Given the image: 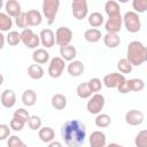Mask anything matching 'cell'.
Masks as SVG:
<instances>
[{
    "label": "cell",
    "instance_id": "cell-40",
    "mask_svg": "<svg viewBox=\"0 0 147 147\" xmlns=\"http://www.w3.org/2000/svg\"><path fill=\"white\" fill-rule=\"evenodd\" d=\"M15 23H16V25H17L18 28H21V29H23V30L28 29L29 23H28V18H26V13H23V11H22V13L15 18Z\"/></svg>",
    "mask_w": 147,
    "mask_h": 147
},
{
    "label": "cell",
    "instance_id": "cell-23",
    "mask_svg": "<svg viewBox=\"0 0 147 147\" xmlns=\"http://www.w3.org/2000/svg\"><path fill=\"white\" fill-rule=\"evenodd\" d=\"M51 103H52V107L56 110H62L65 108L67 106V98L63 95V94H60V93H56L52 96V100H51Z\"/></svg>",
    "mask_w": 147,
    "mask_h": 147
},
{
    "label": "cell",
    "instance_id": "cell-12",
    "mask_svg": "<svg viewBox=\"0 0 147 147\" xmlns=\"http://www.w3.org/2000/svg\"><path fill=\"white\" fill-rule=\"evenodd\" d=\"M144 118H145L144 114L138 109H131L125 114V122L132 126L140 125L144 122Z\"/></svg>",
    "mask_w": 147,
    "mask_h": 147
},
{
    "label": "cell",
    "instance_id": "cell-41",
    "mask_svg": "<svg viewBox=\"0 0 147 147\" xmlns=\"http://www.w3.org/2000/svg\"><path fill=\"white\" fill-rule=\"evenodd\" d=\"M24 122L23 121H21V119H18V118H15V117H13V119L10 121V123H9V126H10V129L11 130H14V131H21L22 129H23V126H24Z\"/></svg>",
    "mask_w": 147,
    "mask_h": 147
},
{
    "label": "cell",
    "instance_id": "cell-3",
    "mask_svg": "<svg viewBox=\"0 0 147 147\" xmlns=\"http://www.w3.org/2000/svg\"><path fill=\"white\" fill-rule=\"evenodd\" d=\"M60 7V1L59 0H44L42 2V13L46 17L47 24L51 25L54 23L57 10Z\"/></svg>",
    "mask_w": 147,
    "mask_h": 147
},
{
    "label": "cell",
    "instance_id": "cell-39",
    "mask_svg": "<svg viewBox=\"0 0 147 147\" xmlns=\"http://www.w3.org/2000/svg\"><path fill=\"white\" fill-rule=\"evenodd\" d=\"M88 86H90V90L92 91V93H98V92H100L101 91V88H102V83H101V80L99 79V78H91L88 82Z\"/></svg>",
    "mask_w": 147,
    "mask_h": 147
},
{
    "label": "cell",
    "instance_id": "cell-25",
    "mask_svg": "<svg viewBox=\"0 0 147 147\" xmlns=\"http://www.w3.org/2000/svg\"><path fill=\"white\" fill-rule=\"evenodd\" d=\"M103 42L109 48H116L121 44V38L117 33H106L103 36Z\"/></svg>",
    "mask_w": 147,
    "mask_h": 147
},
{
    "label": "cell",
    "instance_id": "cell-36",
    "mask_svg": "<svg viewBox=\"0 0 147 147\" xmlns=\"http://www.w3.org/2000/svg\"><path fill=\"white\" fill-rule=\"evenodd\" d=\"M28 125L29 127L32 130V131H37V130H40L41 129V118L37 115H32L28 122Z\"/></svg>",
    "mask_w": 147,
    "mask_h": 147
},
{
    "label": "cell",
    "instance_id": "cell-35",
    "mask_svg": "<svg viewBox=\"0 0 147 147\" xmlns=\"http://www.w3.org/2000/svg\"><path fill=\"white\" fill-rule=\"evenodd\" d=\"M22 41L21 38V33H18L17 31H9L8 36H7V42L10 46H16Z\"/></svg>",
    "mask_w": 147,
    "mask_h": 147
},
{
    "label": "cell",
    "instance_id": "cell-32",
    "mask_svg": "<svg viewBox=\"0 0 147 147\" xmlns=\"http://www.w3.org/2000/svg\"><path fill=\"white\" fill-rule=\"evenodd\" d=\"M110 123H111V118L107 114H99L95 118V125L98 127H101V129L108 127L110 125Z\"/></svg>",
    "mask_w": 147,
    "mask_h": 147
},
{
    "label": "cell",
    "instance_id": "cell-46",
    "mask_svg": "<svg viewBox=\"0 0 147 147\" xmlns=\"http://www.w3.org/2000/svg\"><path fill=\"white\" fill-rule=\"evenodd\" d=\"M0 40H1L0 48H2V47H3V44H5V36H3V34H0Z\"/></svg>",
    "mask_w": 147,
    "mask_h": 147
},
{
    "label": "cell",
    "instance_id": "cell-31",
    "mask_svg": "<svg viewBox=\"0 0 147 147\" xmlns=\"http://www.w3.org/2000/svg\"><path fill=\"white\" fill-rule=\"evenodd\" d=\"M11 26H13V21L10 16L5 13H0V30L2 32L9 31Z\"/></svg>",
    "mask_w": 147,
    "mask_h": 147
},
{
    "label": "cell",
    "instance_id": "cell-28",
    "mask_svg": "<svg viewBox=\"0 0 147 147\" xmlns=\"http://www.w3.org/2000/svg\"><path fill=\"white\" fill-rule=\"evenodd\" d=\"M22 102L28 106L31 107L37 102V94L33 90H25L22 94Z\"/></svg>",
    "mask_w": 147,
    "mask_h": 147
},
{
    "label": "cell",
    "instance_id": "cell-29",
    "mask_svg": "<svg viewBox=\"0 0 147 147\" xmlns=\"http://www.w3.org/2000/svg\"><path fill=\"white\" fill-rule=\"evenodd\" d=\"M105 22V18H103V15L98 13V11H94L92 14H90L88 16V24L92 26V28H99Z\"/></svg>",
    "mask_w": 147,
    "mask_h": 147
},
{
    "label": "cell",
    "instance_id": "cell-26",
    "mask_svg": "<svg viewBox=\"0 0 147 147\" xmlns=\"http://www.w3.org/2000/svg\"><path fill=\"white\" fill-rule=\"evenodd\" d=\"M101 37H102L101 31L98 30V29H94V28L88 29V30H86V31L84 32V38H85V40L88 41V42H92V44L98 42V41L101 39Z\"/></svg>",
    "mask_w": 147,
    "mask_h": 147
},
{
    "label": "cell",
    "instance_id": "cell-33",
    "mask_svg": "<svg viewBox=\"0 0 147 147\" xmlns=\"http://www.w3.org/2000/svg\"><path fill=\"white\" fill-rule=\"evenodd\" d=\"M132 64L130 63V61L127 59H121L117 62V69L119 70L121 74L125 75V74H130L132 71Z\"/></svg>",
    "mask_w": 147,
    "mask_h": 147
},
{
    "label": "cell",
    "instance_id": "cell-20",
    "mask_svg": "<svg viewBox=\"0 0 147 147\" xmlns=\"http://www.w3.org/2000/svg\"><path fill=\"white\" fill-rule=\"evenodd\" d=\"M60 55L64 61H72L76 55H77V51L75 48V46L72 45H67V46H62L60 47Z\"/></svg>",
    "mask_w": 147,
    "mask_h": 147
},
{
    "label": "cell",
    "instance_id": "cell-5",
    "mask_svg": "<svg viewBox=\"0 0 147 147\" xmlns=\"http://www.w3.org/2000/svg\"><path fill=\"white\" fill-rule=\"evenodd\" d=\"M145 87V83L142 79L139 78H132V79H125L124 83H122L118 86V92L122 94L129 93V92H140Z\"/></svg>",
    "mask_w": 147,
    "mask_h": 147
},
{
    "label": "cell",
    "instance_id": "cell-11",
    "mask_svg": "<svg viewBox=\"0 0 147 147\" xmlns=\"http://www.w3.org/2000/svg\"><path fill=\"white\" fill-rule=\"evenodd\" d=\"M71 9H72V15L77 20L85 18L88 13L87 2L85 0H74L71 2Z\"/></svg>",
    "mask_w": 147,
    "mask_h": 147
},
{
    "label": "cell",
    "instance_id": "cell-47",
    "mask_svg": "<svg viewBox=\"0 0 147 147\" xmlns=\"http://www.w3.org/2000/svg\"><path fill=\"white\" fill-rule=\"evenodd\" d=\"M21 147H28V146H26V145H25V144H23V145H22V146H21Z\"/></svg>",
    "mask_w": 147,
    "mask_h": 147
},
{
    "label": "cell",
    "instance_id": "cell-44",
    "mask_svg": "<svg viewBox=\"0 0 147 147\" xmlns=\"http://www.w3.org/2000/svg\"><path fill=\"white\" fill-rule=\"evenodd\" d=\"M47 147H63V146H62V144L60 141H52V142L48 144Z\"/></svg>",
    "mask_w": 147,
    "mask_h": 147
},
{
    "label": "cell",
    "instance_id": "cell-14",
    "mask_svg": "<svg viewBox=\"0 0 147 147\" xmlns=\"http://www.w3.org/2000/svg\"><path fill=\"white\" fill-rule=\"evenodd\" d=\"M40 42L46 48H51L55 44V34L51 29H42L40 31Z\"/></svg>",
    "mask_w": 147,
    "mask_h": 147
},
{
    "label": "cell",
    "instance_id": "cell-13",
    "mask_svg": "<svg viewBox=\"0 0 147 147\" xmlns=\"http://www.w3.org/2000/svg\"><path fill=\"white\" fill-rule=\"evenodd\" d=\"M122 24H123V17L122 16L109 17L107 20V22L105 23V29H106L107 33H117L118 31H121Z\"/></svg>",
    "mask_w": 147,
    "mask_h": 147
},
{
    "label": "cell",
    "instance_id": "cell-10",
    "mask_svg": "<svg viewBox=\"0 0 147 147\" xmlns=\"http://www.w3.org/2000/svg\"><path fill=\"white\" fill-rule=\"evenodd\" d=\"M125 82V76L119 72H111L103 77L102 83L108 88H118V86Z\"/></svg>",
    "mask_w": 147,
    "mask_h": 147
},
{
    "label": "cell",
    "instance_id": "cell-24",
    "mask_svg": "<svg viewBox=\"0 0 147 147\" xmlns=\"http://www.w3.org/2000/svg\"><path fill=\"white\" fill-rule=\"evenodd\" d=\"M38 136H39L41 141H44V142H52V141H54L55 132H54V130L52 127L45 126V127H41L39 130Z\"/></svg>",
    "mask_w": 147,
    "mask_h": 147
},
{
    "label": "cell",
    "instance_id": "cell-19",
    "mask_svg": "<svg viewBox=\"0 0 147 147\" xmlns=\"http://www.w3.org/2000/svg\"><path fill=\"white\" fill-rule=\"evenodd\" d=\"M5 8H6V11H7V15L9 16H13V17H17L22 10H21V5L18 3V1L16 0H8L6 3H5Z\"/></svg>",
    "mask_w": 147,
    "mask_h": 147
},
{
    "label": "cell",
    "instance_id": "cell-6",
    "mask_svg": "<svg viewBox=\"0 0 147 147\" xmlns=\"http://www.w3.org/2000/svg\"><path fill=\"white\" fill-rule=\"evenodd\" d=\"M105 107V96L100 93L93 94L87 101L86 108L90 114H99Z\"/></svg>",
    "mask_w": 147,
    "mask_h": 147
},
{
    "label": "cell",
    "instance_id": "cell-37",
    "mask_svg": "<svg viewBox=\"0 0 147 147\" xmlns=\"http://www.w3.org/2000/svg\"><path fill=\"white\" fill-rule=\"evenodd\" d=\"M132 7L137 14L138 13H145L147 10V0H133Z\"/></svg>",
    "mask_w": 147,
    "mask_h": 147
},
{
    "label": "cell",
    "instance_id": "cell-45",
    "mask_svg": "<svg viewBox=\"0 0 147 147\" xmlns=\"http://www.w3.org/2000/svg\"><path fill=\"white\" fill-rule=\"evenodd\" d=\"M106 147H124V146H122V145H118V144H115V142H111V144L107 145Z\"/></svg>",
    "mask_w": 147,
    "mask_h": 147
},
{
    "label": "cell",
    "instance_id": "cell-4",
    "mask_svg": "<svg viewBox=\"0 0 147 147\" xmlns=\"http://www.w3.org/2000/svg\"><path fill=\"white\" fill-rule=\"evenodd\" d=\"M123 23L126 30L131 33H136L140 30V17L136 11H126L123 16Z\"/></svg>",
    "mask_w": 147,
    "mask_h": 147
},
{
    "label": "cell",
    "instance_id": "cell-9",
    "mask_svg": "<svg viewBox=\"0 0 147 147\" xmlns=\"http://www.w3.org/2000/svg\"><path fill=\"white\" fill-rule=\"evenodd\" d=\"M64 67H65V63L62 57H59V56L53 57L48 65V75L52 78H59L63 74Z\"/></svg>",
    "mask_w": 147,
    "mask_h": 147
},
{
    "label": "cell",
    "instance_id": "cell-43",
    "mask_svg": "<svg viewBox=\"0 0 147 147\" xmlns=\"http://www.w3.org/2000/svg\"><path fill=\"white\" fill-rule=\"evenodd\" d=\"M10 126L6 125V124H1L0 125V140H5L6 138L10 137Z\"/></svg>",
    "mask_w": 147,
    "mask_h": 147
},
{
    "label": "cell",
    "instance_id": "cell-21",
    "mask_svg": "<svg viewBox=\"0 0 147 147\" xmlns=\"http://www.w3.org/2000/svg\"><path fill=\"white\" fill-rule=\"evenodd\" d=\"M32 60L37 64H44L49 60V54L45 48H37L32 53Z\"/></svg>",
    "mask_w": 147,
    "mask_h": 147
},
{
    "label": "cell",
    "instance_id": "cell-42",
    "mask_svg": "<svg viewBox=\"0 0 147 147\" xmlns=\"http://www.w3.org/2000/svg\"><path fill=\"white\" fill-rule=\"evenodd\" d=\"M24 142L22 141L21 138H18L17 136H10L8 141H7V146L8 147H21Z\"/></svg>",
    "mask_w": 147,
    "mask_h": 147
},
{
    "label": "cell",
    "instance_id": "cell-17",
    "mask_svg": "<svg viewBox=\"0 0 147 147\" xmlns=\"http://www.w3.org/2000/svg\"><path fill=\"white\" fill-rule=\"evenodd\" d=\"M67 70H68V74H69L70 76H72V77H78V76H80V75L84 72L85 67H84L83 62H80V61H78V60H74V61H71V62L68 64Z\"/></svg>",
    "mask_w": 147,
    "mask_h": 147
},
{
    "label": "cell",
    "instance_id": "cell-22",
    "mask_svg": "<svg viewBox=\"0 0 147 147\" xmlns=\"http://www.w3.org/2000/svg\"><path fill=\"white\" fill-rule=\"evenodd\" d=\"M26 18H28V23L29 26H37L40 25L42 22V16L41 14L36 10V9H31L26 11Z\"/></svg>",
    "mask_w": 147,
    "mask_h": 147
},
{
    "label": "cell",
    "instance_id": "cell-16",
    "mask_svg": "<svg viewBox=\"0 0 147 147\" xmlns=\"http://www.w3.org/2000/svg\"><path fill=\"white\" fill-rule=\"evenodd\" d=\"M1 105L5 108H11L15 103H16V95L15 92L13 90H5L1 93V98H0Z\"/></svg>",
    "mask_w": 147,
    "mask_h": 147
},
{
    "label": "cell",
    "instance_id": "cell-38",
    "mask_svg": "<svg viewBox=\"0 0 147 147\" xmlns=\"http://www.w3.org/2000/svg\"><path fill=\"white\" fill-rule=\"evenodd\" d=\"M13 117L21 119V121H23L24 123H28L31 116L29 115L28 110H25L24 108H18V109H16V110L14 111V116H13Z\"/></svg>",
    "mask_w": 147,
    "mask_h": 147
},
{
    "label": "cell",
    "instance_id": "cell-8",
    "mask_svg": "<svg viewBox=\"0 0 147 147\" xmlns=\"http://www.w3.org/2000/svg\"><path fill=\"white\" fill-rule=\"evenodd\" d=\"M22 42L28 48H37L40 44V37L36 34L31 29H25L21 32Z\"/></svg>",
    "mask_w": 147,
    "mask_h": 147
},
{
    "label": "cell",
    "instance_id": "cell-30",
    "mask_svg": "<svg viewBox=\"0 0 147 147\" xmlns=\"http://www.w3.org/2000/svg\"><path fill=\"white\" fill-rule=\"evenodd\" d=\"M77 95L80 98V99H88L92 96V91L90 90V86H88V83H82L77 86Z\"/></svg>",
    "mask_w": 147,
    "mask_h": 147
},
{
    "label": "cell",
    "instance_id": "cell-15",
    "mask_svg": "<svg viewBox=\"0 0 147 147\" xmlns=\"http://www.w3.org/2000/svg\"><path fill=\"white\" fill-rule=\"evenodd\" d=\"M91 147H106V134L101 131H93L90 136Z\"/></svg>",
    "mask_w": 147,
    "mask_h": 147
},
{
    "label": "cell",
    "instance_id": "cell-27",
    "mask_svg": "<svg viewBox=\"0 0 147 147\" xmlns=\"http://www.w3.org/2000/svg\"><path fill=\"white\" fill-rule=\"evenodd\" d=\"M28 75L32 79H40L44 77V69L41 68L40 64H37V63L31 64L28 68Z\"/></svg>",
    "mask_w": 147,
    "mask_h": 147
},
{
    "label": "cell",
    "instance_id": "cell-34",
    "mask_svg": "<svg viewBox=\"0 0 147 147\" xmlns=\"http://www.w3.org/2000/svg\"><path fill=\"white\" fill-rule=\"evenodd\" d=\"M134 145L137 147H147V130H142L136 136Z\"/></svg>",
    "mask_w": 147,
    "mask_h": 147
},
{
    "label": "cell",
    "instance_id": "cell-18",
    "mask_svg": "<svg viewBox=\"0 0 147 147\" xmlns=\"http://www.w3.org/2000/svg\"><path fill=\"white\" fill-rule=\"evenodd\" d=\"M105 11L109 17H118L121 16V8L119 5L114 0H108L105 3Z\"/></svg>",
    "mask_w": 147,
    "mask_h": 147
},
{
    "label": "cell",
    "instance_id": "cell-1",
    "mask_svg": "<svg viewBox=\"0 0 147 147\" xmlns=\"http://www.w3.org/2000/svg\"><path fill=\"white\" fill-rule=\"evenodd\" d=\"M62 138L68 147H79L84 144L86 127L78 119L67 121L61 127Z\"/></svg>",
    "mask_w": 147,
    "mask_h": 147
},
{
    "label": "cell",
    "instance_id": "cell-7",
    "mask_svg": "<svg viewBox=\"0 0 147 147\" xmlns=\"http://www.w3.org/2000/svg\"><path fill=\"white\" fill-rule=\"evenodd\" d=\"M72 31L67 28V26H60L57 28L56 32H55V42L62 47V46H67L70 45V41L72 40Z\"/></svg>",
    "mask_w": 147,
    "mask_h": 147
},
{
    "label": "cell",
    "instance_id": "cell-2",
    "mask_svg": "<svg viewBox=\"0 0 147 147\" xmlns=\"http://www.w3.org/2000/svg\"><path fill=\"white\" fill-rule=\"evenodd\" d=\"M132 65H141L147 61V47L140 41L133 40L127 46V57Z\"/></svg>",
    "mask_w": 147,
    "mask_h": 147
}]
</instances>
